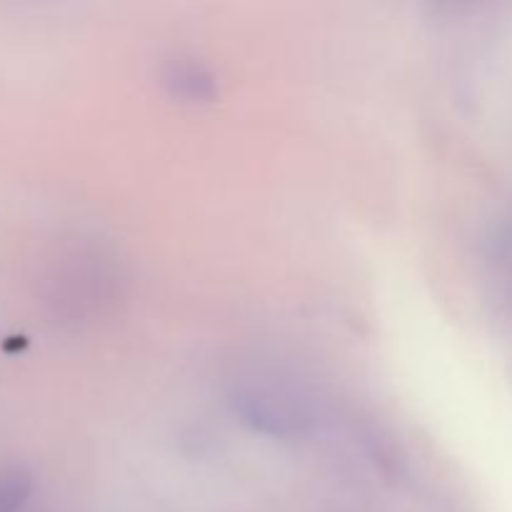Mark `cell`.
I'll use <instances>...</instances> for the list:
<instances>
[{
  "label": "cell",
  "mask_w": 512,
  "mask_h": 512,
  "mask_svg": "<svg viewBox=\"0 0 512 512\" xmlns=\"http://www.w3.org/2000/svg\"><path fill=\"white\" fill-rule=\"evenodd\" d=\"M238 405L245 418L268 433H293L310 423L308 400L300 398L290 385L270 380H250L240 390Z\"/></svg>",
  "instance_id": "cell-1"
},
{
  "label": "cell",
  "mask_w": 512,
  "mask_h": 512,
  "mask_svg": "<svg viewBox=\"0 0 512 512\" xmlns=\"http://www.w3.org/2000/svg\"><path fill=\"white\" fill-rule=\"evenodd\" d=\"M30 493V480L18 470L0 475V512H18Z\"/></svg>",
  "instance_id": "cell-2"
}]
</instances>
